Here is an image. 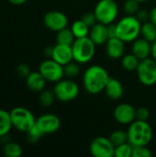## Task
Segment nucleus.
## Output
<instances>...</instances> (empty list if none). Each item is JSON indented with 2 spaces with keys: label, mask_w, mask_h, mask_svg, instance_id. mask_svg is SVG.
<instances>
[{
  "label": "nucleus",
  "mask_w": 156,
  "mask_h": 157,
  "mask_svg": "<svg viewBox=\"0 0 156 157\" xmlns=\"http://www.w3.org/2000/svg\"><path fill=\"white\" fill-rule=\"evenodd\" d=\"M140 62L141 60L138 57H136L132 52L126 53L121 57V65L123 69H125L128 72H136Z\"/></svg>",
  "instance_id": "21"
},
{
  "label": "nucleus",
  "mask_w": 156,
  "mask_h": 157,
  "mask_svg": "<svg viewBox=\"0 0 156 157\" xmlns=\"http://www.w3.org/2000/svg\"><path fill=\"white\" fill-rule=\"evenodd\" d=\"M35 123H36V122H35ZM42 136H43V134L41 133V132L38 129V127H37L36 125H34V126L27 132V138H28L29 142L31 143V144L37 143Z\"/></svg>",
  "instance_id": "32"
},
{
  "label": "nucleus",
  "mask_w": 156,
  "mask_h": 157,
  "mask_svg": "<svg viewBox=\"0 0 156 157\" xmlns=\"http://www.w3.org/2000/svg\"><path fill=\"white\" fill-rule=\"evenodd\" d=\"M149 118H150V110L146 107H140L136 109L135 120L148 121Z\"/></svg>",
  "instance_id": "33"
},
{
  "label": "nucleus",
  "mask_w": 156,
  "mask_h": 157,
  "mask_svg": "<svg viewBox=\"0 0 156 157\" xmlns=\"http://www.w3.org/2000/svg\"><path fill=\"white\" fill-rule=\"evenodd\" d=\"M151 56L153 59L156 61V40L152 43V51H151Z\"/></svg>",
  "instance_id": "40"
},
{
  "label": "nucleus",
  "mask_w": 156,
  "mask_h": 157,
  "mask_svg": "<svg viewBox=\"0 0 156 157\" xmlns=\"http://www.w3.org/2000/svg\"><path fill=\"white\" fill-rule=\"evenodd\" d=\"M43 23L47 29L51 31L58 32L61 29L67 28L68 17L67 16L59 10L48 11L43 17Z\"/></svg>",
  "instance_id": "11"
},
{
  "label": "nucleus",
  "mask_w": 156,
  "mask_h": 157,
  "mask_svg": "<svg viewBox=\"0 0 156 157\" xmlns=\"http://www.w3.org/2000/svg\"><path fill=\"white\" fill-rule=\"evenodd\" d=\"M136 109L129 103L119 104L113 112L115 121L121 125H130L135 121Z\"/></svg>",
  "instance_id": "13"
},
{
  "label": "nucleus",
  "mask_w": 156,
  "mask_h": 157,
  "mask_svg": "<svg viewBox=\"0 0 156 157\" xmlns=\"http://www.w3.org/2000/svg\"><path fill=\"white\" fill-rule=\"evenodd\" d=\"M39 72L43 75L47 82L51 83H57L64 76L63 65L51 58H48L41 62L39 67Z\"/></svg>",
  "instance_id": "9"
},
{
  "label": "nucleus",
  "mask_w": 156,
  "mask_h": 157,
  "mask_svg": "<svg viewBox=\"0 0 156 157\" xmlns=\"http://www.w3.org/2000/svg\"><path fill=\"white\" fill-rule=\"evenodd\" d=\"M107 28H108V33L109 38L117 37L116 36V24L111 23L109 25H107Z\"/></svg>",
  "instance_id": "37"
},
{
  "label": "nucleus",
  "mask_w": 156,
  "mask_h": 157,
  "mask_svg": "<svg viewBox=\"0 0 156 157\" xmlns=\"http://www.w3.org/2000/svg\"><path fill=\"white\" fill-rule=\"evenodd\" d=\"M141 36L153 43L156 40V26L150 20L143 22L141 29Z\"/></svg>",
  "instance_id": "23"
},
{
  "label": "nucleus",
  "mask_w": 156,
  "mask_h": 157,
  "mask_svg": "<svg viewBox=\"0 0 156 157\" xmlns=\"http://www.w3.org/2000/svg\"><path fill=\"white\" fill-rule=\"evenodd\" d=\"M97 22L109 25L114 23L119 15V6L115 0H99L94 8Z\"/></svg>",
  "instance_id": "6"
},
{
  "label": "nucleus",
  "mask_w": 156,
  "mask_h": 157,
  "mask_svg": "<svg viewBox=\"0 0 156 157\" xmlns=\"http://www.w3.org/2000/svg\"><path fill=\"white\" fill-rule=\"evenodd\" d=\"M96 44L89 37L75 39L72 44L74 61L79 64H85L90 62L96 53Z\"/></svg>",
  "instance_id": "4"
},
{
  "label": "nucleus",
  "mask_w": 156,
  "mask_h": 157,
  "mask_svg": "<svg viewBox=\"0 0 156 157\" xmlns=\"http://www.w3.org/2000/svg\"><path fill=\"white\" fill-rule=\"evenodd\" d=\"M63 72H64V76L70 79H74L77 77L80 74V67L79 63H76L75 61H72L68 63L67 64L63 65Z\"/></svg>",
  "instance_id": "28"
},
{
  "label": "nucleus",
  "mask_w": 156,
  "mask_h": 157,
  "mask_svg": "<svg viewBox=\"0 0 156 157\" xmlns=\"http://www.w3.org/2000/svg\"><path fill=\"white\" fill-rule=\"evenodd\" d=\"M70 29H71L73 34L74 35L75 39L88 37V35H89L90 28L81 18L78 19V20H76V21H74L72 24V26H71Z\"/></svg>",
  "instance_id": "22"
},
{
  "label": "nucleus",
  "mask_w": 156,
  "mask_h": 157,
  "mask_svg": "<svg viewBox=\"0 0 156 157\" xmlns=\"http://www.w3.org/2000/svg\"><path fill=\"white\" fill-rule=\"evenodd\" d=\"M53 91L56 99L62 102H70L74 100L79 95V86L73 79H62L55 83Z\"/></svg>",
  "instance_id": "7"
},
{
  "label": "nucleus",
  "mask_w": 156,
  "mask_h": 157,
  "mask_svg": "<svg viewBox=\"0 0 156 157\" xmlns=\"http://www.w3.org/2000/svg\"><path fill=\"white\" fill-rule=\"evenodd\" d=\"M109 78V74L105 67L97 64L91 65L83 75V86L88 94L97 95L104 91Z\"/></svg>",
  "instance_id": "1"
},
{
  "label": "nucleus",
  "mask_w": 156,
  "mask_h": 157,
  "mask_svg": "<svg viewBox=\"0 0 156 157\" xmlns=\"http://www.w3.org/2000/svg\"><path fill=\"white\" fill-rule=\"evenodd\" d=\"M105 45L106 53L110 59H120L125 54V42L118 37L109 38Z\"/></svg>",
  "instance_id": "15"
},
{
  "label": "nucleus",
  "mask_w": 156,
  "mask_h": 157,
  "mask_svg": "<svg viewBox=\"0 0 156 157\" xmlns=\"http://www.w3.org/2000/svg\"><path fill=\"white\" fill-rule=\"evenodd\" d=\"M10 117L13 128L17 131L27 133L36 122L34 114L24 107H16L10 111Z\"/></svg>",
  "instance_id": "5"
},
{
  "label": "nucleus",
  "mask_w": 156,
  "mask_h": 157,
  "mask_svg": "<svg viewBox=\"0 0 156 157\" xmlns=\"http://www.w3.org/2000/svg\"><path fill=\"white\" fill-rule=\"evenodd\" d=\"M28 0H8V2L14 6H21L24 5Z\"/></svg>",
  "instance_id": "39"
},
{
  "label": "nucleus",
  "mask_w": 156,
  "mask_h": 157,
  "mask_svg": "<svg viewBox=\"0 0 156 157\" xmlns=\"http://www.w3.org/2000/svg\"><path fill=\"white\" fill-rule=\"evenodd\" d=\"M133 146L129 143H124L118 146H115L114 156L116 157H131Z\"/></svg>",
  "instance_id": "29"
},
{
  "label": "nucleus",
  "mask_w": 156,
  "mask_h": 157,
  "mask_svg": "<svg viewBox=\"0 0 156 157\" xmlns=\"http://www.w3.org/2000/svg\"><path fill=\"white\" fill-rule=\"evenodd\" d=\"M135 16L137 17V18H138L142 23L150 20V12H148V11H146V10H144V9H140V10L138 11V13H137Z\"/></svg>",
  "instance_id": "36"
},
{
  "label": "nucleus",
  "mask_w": 156,
  "mask_h": 157,
  "mask_svg": "<svg viewBox=\"0 0 156 157\" xmlns=\"http://www.w3.org/2000/svg\"><path fill=\"white\" fill-rule=\"evenodd\" d=\"M128 142L132 146H148L153 139V128L148 121L135 120L127 130Z\"/></svg>",
  "instance_id": "3"
},
{
  "label": "nucleus",
  "mask_w": 156,
  "mask_h": 157,
  "mask_svg": "<svg viewBox=\"0 0 156 157\" xmlns=\"http://www.w3.org/2000/svg\"><path fill=\"white\" fill-rule=\"evenodd\" d=\"M89 151L95 157H112L114 156L115 145L108 137L97 136L92 140Z\"/></svg>",
  "instance_id": "10"
},
{
  "label": "nucleus",
  "mask_w": 156,
  "mask_h": 157,
  "mask_svg": "<svg viewBox=\"0 0 156 157\" xmlns=\"http://www.w3.org/2000/svg\"><path fill=\"white\" fill-rule=\"evenodd\" d=\"M35 125L43 135L56 132L61 127L60 118L52 113H46L36 119Z\"/></svg>",
  "instance_id": "12"
},
{
  "label": "nucleus",
  "mask_w": 156,
  "mask_h": 157,
  "mask_svg": "<svg viewBox=\"0 0 156 157\" xmlns=\"http://www.w3.org/2000/svg\"><path fill=\"white\" fill-rule=\"evenodd\" d=\"M150 21L156 26V6L150 10Z\"/></svg>",
  "instance_id": "38"
},
{
  "label": "nucleus",
  "mask_w": 156,
  "mask_h": 157,
  "mask_svg": "<svg viewBox=\"0 0 156 157\" xmlns=\"http://www.w3.org/2000/svg\"><path fill=\"white\" fill-rule=\"evenodd\" d=\"M3 153L6 157H20L23 154V149L17 143L8 142L3 147Z\"/></svg>",
  "instance_id": "25"
},
{
  "label": "nucleus",
  "mask_w": 156,
  "mask_h": 157,
  "mask_svg": "<svg viewBox=\"0 0 156 157\" xmlns=\"http://www.w3.org/2000/svg\"><path fill=\"white\" fill-rule=\"evenodd\" d=\"M25 79H26V85L30 91L40 93L43 89H45L47 81L39 71L30 72V74Z\"/></svg>",
  "instance_id": "19"
},
{
  "label": "nucleus",
  "mask_w": 156,
  "mask_h": 157,
  "mask_svg": "<svg viewBox=\"0 0 156 157\" xmlns=\"http://www.w3.org/2000/svg\"><path fill=\"white\" fill-rule=\"evenodd\" d=\"M12 128L10 113L5 109H0V138L6 136Z\"/></svg>",
  "instance_id": "20"
},
{
  "label": "nucleus",
  "mask_w": 156,
  "mask_h": 157,
  "mask_svg": "<svg viewBox=\"0 0 156 157\" xmlns=\"http://www.w3.org/2000/svg\"><path fill=\"white\" fill-rule=\"evenodd\" d=\"M51 58L62 65H65L68 63L74 61L72 45L56 43L52 47V54Z\"/></svg>",
  "instance_id": "14"
},
{
  "label": "nucleus",
  "mask_w": 156,
  "mask_h": 157,
  "mask_svg": "<svg viewBox=\"0 0 156 157\" xmlns=\"http://www.w3.org/2000/svg\"><path fill=\"white\" fill-rule=\"evenodd\" d=\"M74 40H75L74 35L73 34L71 29H68V28H64L61 29L56 34V43L72 45Z\"/></svg>",
  "instance_id": "24"
},
{
  "label": "nucleus",
  "mask_w": 156,
  "mask_h": 157,
  "mask_svg": "<svg viewBox=\"0 0 156 157\" xmlns=\"http://www.w3.org/2000/svg\"><path fill=\"white\" fill-rule=\"evenodd\" d=\"M108 138L115 146H118L120 144H122L128 142V133H127V131L116 130L109 134Z\"/></svg>",
  "instance_id": "27"
},
{
  "label": "nucleus",
  "mask_w": 156,
  "mask_h": 157,
  "mask_svg": "<svg viewBox=\"0 0 156 157\" xmlns=\"http://www.w3.org/2000/svg\"><path fill=\"white\" fill-rule=\"evenodd\" d=\"M81 19H82L89 28L93 27L95 24L97 23V17H96L94 11H93V12H86L85 14L82 15Z\"/></svg>",
  "instance_id": "34"
},
{
  "label": "nucleus",
  "mask_w": 156,
  "mask_h": 157,
  "mask_svg": "<svg viewBox=\"0 0 156 157\" xmlns=\"http://www.w3.org/2000/svg\"><path fill=\"white\" fill-rule=\"evenodd\" d=\"M153 153L147 146H133L131 157H152Z\"/></svg>",
  "instance_id": "31"
},
{
  "label": "nucleus",
  "mask_w": 156,
  "mask_h": 157,
  "mask_svg": "<svg viewBox=\"0 0 156 157\" xmlns=\"http://www.w3.org/2000/svg\"><path fill=\"white\" fill-rule=\"evenodd\" d=\"M137 77L141 84L145 86H153L156 84V61L146 58L140 62L136 70Z\"/></svg>",
  "instance_id": "8"
},
{
  "label": "nucleus",
  "mask_w": 156,
  "mask_h": 157,
  "mask_svg": "<svg viewBox=\"0 0 156 157\" xmlns=\"http://www.w3.org/2000/svg\"><path fill=\"white\" fill-rule=\"evenodd\" d=\"M56 99L55 94L53 90L51 89H43L39 97V102L43 108H49L52 106Z\"/></svg>",
  "instance_id": "26"
},
{
  "label": "nucleus",
  "mask_w": 156,
  "mask_h": 157,
  "mask_svg": "<svg viewBox=\"0 0 156 157\" xmlns=\"http://www.w3.org/2000/svg\"><path fill=\"white\" fill-rule=\"evenodd\" d=\"M16 72H17V75H19L20 77L26 78L30 74V69H29V65H27L25 63H21V64H19L17 67Z\"/></svg>",
  "instance_id": "35"
},
{
  "label": "nucleus",
  "mask_w": 156,
  "mask_h": 157,
  "mask_svg": "<svg viewBox=\"0 0 156 157\" xmlns=\"http://www.w3.org/2000/svg\"><path fill=\"white\" fill-rule=\"evenodd\" d=\"M88 37L93 40V42L97 46L105 44L109 39L107 25L97 22V24L90 28Z\"/></svg>",
  "instance_id": "16"
},
{
  "label": "nucleus",
  "mask_w": 156,
  "mask_h": 157,
  "mask_svg": "<svg viewBox=\"0 0 156 157\" xmlns=\"http://www.w3.org/2000/svg\"><path fill=\"white\" fill-rule=\"evenodd\" d=\"M140 4L137 0H126L123 4V10L127 15L135 16L141 9Z\"/></svg>",
  "instance_id": "30"
},
{
  "label": "nucleus",
  "mask_w": 156,
  "mask_h": 157,
  "mask_svg": "<svg viewBox=\"0 0 156 157\" xmlns=\"http://www.w3.org/2000/svg\"><path fill=\"white\" fill-rule=\"evenodd\" d=\"M52 47L53 46H48V47H46V49L44 51V53H45V55L48 58H51V54H52Z\"/></svg>",
  "instance_id": "41"
},
{
  "label": "nucleus",
  "mask_w": 156,
  "mask_h": 157,
  "mask_svg": "<svg viewBox=\"0 0 156 157\" xmlns=\"http://www.w3.org/2000/svg\"><path fill=\"white\" fill-rule=\"evenodd\" d=\"M104 91L106 93V96L109 99L119 100L122 98L124 94V87L122 83L119 79L110 77L105 86Z\"/></svg>",
  "instance_id": "18"
},
{
  "label": "nucleus",
  "mask_w": 156,
  "mask_h": 157,
  "mask_svg": "<svg viewBox=\"0 0 156 157\" xmlns=\"http://www.w3.org/2000/svg\"><path fill=\"white\" fill-rule=\"evenodd\" d=\"M151 51H152V43L147 40L143 39V37L142 38L139 37L132 42L131 52L136 57H138L141 61L150 57Z\"/></svg>",
  "instance_id": "17"
},
{
  "label": "nucleus",
  "mask_w": 156,
  "mask_h": 157,
  "mask_svg": "<svg viewBox=\"0 0 156 157\" xmlns=\"http://www.w3.org/2000/svg\"><path fill=\"white\" fill-rule=\"evenodd\" d=\"M142 24L136 16L126 15L116 23V36L125 43L133 42L141 36Z\"/></svg>",
  "instance_id": "2"
},
{
  "label": "nucleus",
  "mask_w": 156,
  "mask_h": 157,
  "mask_svg": "<svg viewBox=\"0 0 156 157\" xmlns=\"http://www.w3.org/2000/svg\"><path fill=\"white\" fill-rule=\"evenodd\" d=\"M138 2H140V3H143V2H146V1H148V0H137Z\"/></svg>",
  "instance_id": "42"
}]
</instances>
